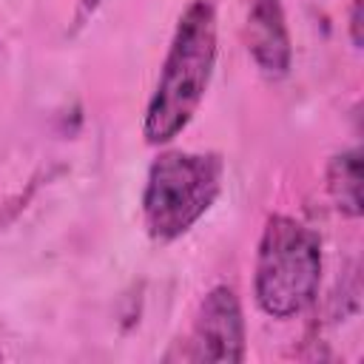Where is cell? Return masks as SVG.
Masks as SVG:
<instances>
[{
  "instance_id": "6da1fadb",
  "label": "cell",
  "mask_w": 364,
  "mask_h": 364,
  "mask_svg": "<svg viewBox=\"0 0 364 364\" xmlns=\"http://www.w3.org/2000/svg\"><path fill=\"white\" fill-rule=\"evenodd\" d=\"M216 0H191L176 20L159 80L145 108L142 136L168 145L193 119L216 68Z\"/></svg>"
},
{
  "instance_id": "7a4b0ae2",
  "label": "cell",
  "mask_w": 364,
  "mask_h": 364,
  "mask_svg": "<svg viewBox=\"0 0 364 364\" xmlns=\"http://www.w3.org/2000/svg\"><path fill=\"white\" fill-rule=\"evenodd\" d=\"M321 282V242L316 230L287 213H270L253 262V296L264 316L293 318L304 313Z\"/></svg>"
},
{
  "instance_id": "3957f363",
  "label": "cell",
  "mask_w": 364,
  "mask_h": 364,
  "mask_svg": "<svg viewBox=\"0 0 364 364\" xmlns=\"http://www.w3.org/2000/svg\"><path fill=\"white\" fill-rule=\"evenodd\" d=\"M225 162L213 151H162L145 176L142 222L154 242L185 236L219 199Z\"/></svg>"
},
{
  "instance_id": "277c9868",
  "label": "cell",
  "mask_w": 364,
  "mask_h": 364,
  "mask_svg": "<svg viewBox=\"0 0 364 364\" xmlns=\"http://www.w3.org/2000/svg\"><path fill=\"white\" fill-rule=\"evenodd\" d=\"M247 353V327L245 310L233 287L216 284L210 287L196 313L188 338L182 341L179 353H168V358L182 361H222L239 364Z\"/></svg>"
},
{
  "instance_id": "5b68a950",
  "label": "cell",
  "mask_w": 364,
  "mask_h": 364,
  "mask_svg": "<svg viewBox=\"0 0 364 364\" xmlns=\"http://www.w3.org/2000/svg\"><path fill=\"white\" fill-rule=\"evenodd\" d=\"M242 6V37L256 68L279 80L290 71L293 43L282 0H239Z\"/></svg>"
},
{
  "instance_id": "8992f818",
  "label": "cell",
  "mask_w": 364,
  "mask_h": 364,
  "mask_svg": "<svg viewBox=\"0 0 364 364\" xmlns=\"http://www.w3.org/2000/svg\"><path fill=\"white\" fill-rule=\"evenodd\" d=\"M327 193L347 219L361 216V151L347 148L327 162Z\"/></svg>"
},
{
  "instance_id": "52a82bcc",
  "label": "cell",
  "mask_w": 364,
  "mask_h": 364,
  "mask_svg": "<svg viewBox=\"0 0 364 364\" xmlns=\"http://www.w3.org/2000/svg\"><path fill=\"white\" fill-rule=\"evenodd\" d=\"M350 43L353 48L364 43V0H350Z\"/></svg>"
},
{
  "instance_id": "ba28073f",
  "label": "cell",
  "mask_w": 364,
  "mask_h": 364,
  "mask_svg": "<svg viewBox=\"0 0 364 364\" xmlns=\"http://www.w3.org/2000/svg\"><path fill=\"white\" fill-rule=\"evenodd\" d=\"M108 0H77V14H74V26L80 28V26H85L102 6H105Z\"/></svg>"
}]
</instances>
